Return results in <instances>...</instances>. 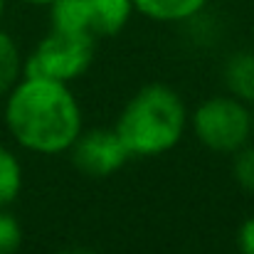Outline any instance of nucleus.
Wrapping results in <instances>:
<instances>
[{
  "instance_id": "nucleus-9",
  "label": "nucleus",
  "mask_w": 254,
  "mask_h": 254,
  "mask_svg": "<svg viewBox=\"0 0 254 254\" xmlns=\"http://www.w3.org/2000/svg\"><path fill=\"white\" fill-rule=\"evenodd\" d=\"M50 7H52L50 10L52 30L91 35L89 32V0H55Z\"/></svg>"
},
{
  "instance_id": "nucleus-2",
  "label": "nucleus",
  "mask_w": 254,
  "mask_h": 254,
  "mask_svg": "<svg viewBox=\"0 0 254 254\" xmlns=\"http://www.w3.org/2000/svg\"><path fill=\"white\" fill-rule=\"evenodd\" d=\"M188 126V109L168 84L141 86L121 109L114 131L131 158H153L173 151Z\"/></svg>"
},
{
  "instance_id": "nucleus-8",
  "label": "nucleus",
  "mask_w": 254,
  "mask_h": 254,
  "mask_svg": "<svg viewBox=\"0 0 254 254\" xmlns=\"http://www.w3.org/2000/svg\"><path fill=\"white\" fill-rule=\"evenodd\" d=\"M225 84L232 96H237L247 104H254V52L245 50L227 60Z\"/></svg>"
},
{
  "instance_id": "nucleus-14",
  "label": "nucleus",
  "mask_w": 254,
  "mask_h": 254,
  "mask_svg": "<svg viewBox=\"0 0 254 254\" xmlns=\"http://www.w3.org/2000/svg\"><path fill=\"white\" fill-rule=\"evenodd\" d=\"M237 247L240 254H254V217H247L237 230Z\"/></svg>"
},
{
  "instance_id": "nucleus-10",
  "label": "nucleus",
  "mask_w": 254,
  "mask_h": 254,
  "mask_svg": "<svg viewBox=\"0 0 254 254\" xmlns=\"http://www.w3.org/2000/svg\"><path fill=\"white\" fill-rule=\"evenodd\" d=\"M22 79V55L17 42L0 30V96H7L10 89Z\"/></svg>"
},
{
  "instance_id": "nucleus-1",
  "label": "nucleus",
  "mask_w": 254,
  "mask_h": 254,
  "mask_svg": "<svg viewBox=\"0 0 254 254\" xmlns=\"http://www.w3.org/2000/svg\"><path fill=\"white\" fill-rule=\"evenodd\" d=\"M5 126L27 151L57 156L82 133V109L69 86L52 79L22 77L5 101Z\"/></svg>"
},
{
  "instance_id": "nucleus-5",
  "label": "nucleus",
  "mask_w": 254,
  "mask_h": 254,
  "mask_svg": "<svg viewBox=\"0 0 254 254\" xmlns=\"http://www.w3.org/2000/svg\"><path fill=\"white\" fill-rule=\"evenodd\" d=\"M69 151L77 170L89 178H109L119 173L131 158L119 133L106 126L82 131Z\"/></svg>"
},
{
  "instance_id": "nucleus-18",
  "label": "nucleus",
  "mask_w": 254,
  "mask_h": 254,
  "mask_svg": "<svg viewBox=\"0 0 254 254\" xmlns=\"http://www.w3.org/2000/svg\"><path fill=\"white\" fill-rule=\"evenodd\" d=\"M252 121H254V111H252Z\"/></svg>"
},
{
  "instance_id": "nucleus-13",
  "label": "nucleus",
  "mask_w": 254,
  "mask_h": 254,
  "mask_svg": "<svg viewBox=\"0 0 254 254\" xmlns=\"http://www.w3.org/2000/svg\"><path fill=\"white\" fill-rule=\"evenodd\" d=\"M22 245V227L20 222L0 207V254H17Z\"/></svg>"
},
{
  "instance_id": "nucleus-3",
  "label": "nucleus",
  "mask_w": 254,
  "mask_h": 254,
  "mask_svg": "<svg viewBox=\"0 0 254 254\" xmlns=\"http://www.w3.org/2000/svg\"><path fill=\"white\" fill-rule=\"evenodd\" d=\"M94 42L96 40L86 32L50 30L22 62V77L69 84L89 72L94 62Z\"/></svg>"
},
{
  "instance_id": "nucleus-6",
  "label": "nucleus",
  "mask_w": 254,
  "mask_h": 254,
  "mask_svg": "<svg viewBox=\"0 0 254 254\" xmlns=\"http://www.w3.org/2000/svg\"><path fill=\"white\" fill-rule=\"evenodd\" d=\"M133 12V0H89V32L91 37L119 35Z\"/></svg>"
},
{
  "instance_id": "nucleus-16",
  "label": "nucleus",
  "mask_w": 254,
  "mask_h": 254,
  "mask_svg": "<svg viewBox=\"0 0 254 254\" xmlns=\"http://www.w3.org/2000/svg\"><path fill=\"white\" fill-rule=\"evenodd\" d=\"M25 2H32V5H52L55 0H25Z\"/></svg>"
},
{
  "instance_id": "nucleus-11",
  "label": "nucleus",
  "mask_w": 254,
  "mask_h": 254,
  "mask_svg": "<svg viewBox=\"0 0 254 254\" xmlns=\"http://www.w3.org/2000/svg\"><path fill=\"white\" fill-rule=\"evenodd\" d=\"M20 190H22V166L17 156L0 143V207L15 202Z\"/></svg>"
},
{
  "instance_id": "nucleus-17",
  "label": "nucleus",
  "mask_w": 254,
  "mask_h": 254,
  "mask_svg": "<svg viewBox=\"0 0 254 254\" xmlns=\"http://www.w3.org/2000/svg\"><path fill=\"white\" fill-rule=\"evenodd\" d=\"M2 12H5V0H0V17H2Z\"/></svg>"
},
{
  "instance_id": "nucleus-4",
  "label": "nucleus",
  "mask_w": 254,
  "mask_h": 254,
  "mask_svg": "<svg viewBox=\"0 0 254 254\" xmlns=\"http://www.w3.org/2000/svg\"><path fill=\"white\" fill-rule=\"evenodd\" d=\"M192 131L207 151L232 156L252 138V111L232 94L210 96L192 111Z\"/></svg>"
},
{
  "instance_id": "nucleus-15",
  "label": "nucleus",
  "mask_w": 254,
  "mask_h": 254,
  "mask_svg": "<svg viewBox=\"0 0 254 254\" xmlns=\"http://www.w3.org/2000/svg\"><path fill=\"white\" fill-rule=\"evenodd\" d=\"M60 254H96V252L89 250V247H69V250H62Z\"/></svg>"
},
{
  "instance_id": "nucleus-7",
  "label": "nucleus",
  "mask_w": 254,
  "mask_h": 254,
  "mask_svg": "<svg viewBox=\"0 0 254 254\" xmlns=\"http://www.w3.org/2000/svg\"><path fill=\"white\" fill-rule=\"evenodd\" d=\"M207 0H133V10L158 22H185L192 20Z\"/></svg>"
},
{
  "instance_id": "nucleus-12",
  "label": "nucleus",
  "mask_w": 254,
  "mask_h": 254,
  "mask_svg": "<svg viewBox=\"0 0 254 254\" xmlns=\"http://www.w3.org/2000/svg\"><path fill=\"white\" fill-rule=\"evenodd\" d=\"M232 156H235L232 158V178H235V183L245 192L254 195V146L247 143L240 151H235Z\"/></svg>"
}]
</instances>
